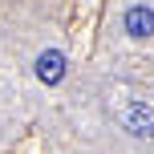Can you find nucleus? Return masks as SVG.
I'll return each mask as SVG.
<instances>
[{
	"instance_id": "obj_1",
	"label": "nucleus",
	"mask_w": 154,
	"mask_h": 154,
	"mask_svg": "<svg viewBox=\"0 0 154 154\" xmlns=\"http://www.w3.org/2000/svg\"><path fill=\"white\" fill-rule=\"evenodd\" d=\"M122 24H126V32H130V37H138V41L154 37V12H150L146 4H134V8H126Z\"/></svg>"
},
{
	"instance_id": "obj_2",
	"label": "nucleus",
	"mask_w": 154,
	"mask_h": 154,
	"mask_svg": "<svg viewBox=\"0 0 154 154\" xmlns=\"http://www.w3.org/2000/svg\"><path fill=\"white\" fill-rule=\"evenodd\" d=\"M37 77L45 85H57L65 77V53H57V49H45V53L37 57Z\"/></svg>"
},
{
	"instance_id": "obj_3",
	"label": "nucleus",
	"mask_w": 154,
	"mask_h": 154,
	"mask_svg": "<svg viewBox=\"0 0 154 154\" xmlns=\"http://www.w3.org/2000/svg\"><path fill=\"white\" fill-rule=\"evenodd\" d=\"M126 130H130L134 138H150L154 134V114L146 106H130L126 109Z\"/></svg>"
}]
</instances>
